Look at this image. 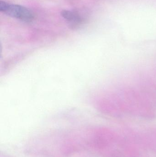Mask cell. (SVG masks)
Segmentation results:
<instances>
[{
  "label": "cell",
  "instance_id": "6da1fadb",
  "mask_svg": "<svg viewBox=\"0 0 156 157\" xmlns=\"http://www.w3.org/2000/svg\"><path fill=\"white\" fill-rule=\"evenodd\" d=\"M0 11L7 15L26 22H30L34 15L29 9L18 5L10 4L4 1L0 2Z\"/></svg>",
  "mask_w": 156,
  "mask_h": 157
},
{
  "label": "cell",
  "instance_id": "7a4b0ae2",
  "mask_svg": "<svg viewBox=\"0 0 156 157\" xmlns=\"http://www.w3.org/2000/svg\"><path fill=\"white\" fill-rule=\"evenodd\" d=\"M61 15L72 26H78L82 22V19L80 16L74 12L68 10H63L61 12Z\"/></svg>",
  "mask_w": 156,
  "mask_h": 157
}]
</instances>
